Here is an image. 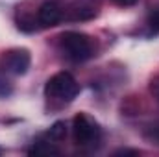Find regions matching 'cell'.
<instances>
[{
    "mask_svg": "<svg viewBox=\"0 0 159 157\" xmlns=\"http://www.w3.org/2000/svg\"><path fill=\"white\" fill-rule=\"evenodd\" d=\"M80 92V85L69 72H57L56 76L46 81L44 85V94L54 100H63V102H72Z\"/></svg>",
    "mask_w": 159,
    "mask_h": 157,
    "instance_id": "cell-1",
    "label": "cell"
},
{
    "mask_svg": "<svg viewBox=\"0 0 159 157\" xmlns=\"http://www.w3.org/2000/svg\"><path fill=\"white\" fill-rule=\"evenodd\" d=\"M61 50L70 61H85L93 56L91 41L80 32H65L61 35Z\"/></svg>",
    "mask_w": 159,
    "mask_h": 157,
    "instance_id": "cell-2",
    "label": "cell"
},
{
    "mask_svg": "<svg viewBox=\"0 0 159 157\" xmlns=\"http://www.w3.org/2000/svg\"><path fill=\"white\" fill-rule=\"evenodd\" d=\"M72 131H74V141L78 144H81V146L91 144V142L98 141V137H100L98 124L91 117H87L85 113H80V115L74 117V120H72Z\"/></svg>",
    "mask_w": 159,
    "mask_h": 157,
    "instance_id": "cell-3",
    "label": "cell"
},
{
    "mask_svg": "<svg viewBox=\"0 0 159 157\" xmlns=\"http://www.w3.org/2000/svg\"><path fill=\"white\" fill-rule=\"evenodd\" d=\"M30 63H32V56L26 48H13V50H7L4 54V59H2V65L7 72L15 74V76H22L28 72L30 69Z\"/></svg>",
    "mask_w": 159,
    "mask_h": 157,
    "instance_id": "cell-4",
    "label": "cell"
},
{
    "mask_svg": "<svg viewBox=\"0 0 159 157\" xmlns=\"http://www.w3.org/2000/svg\"><path fill=\"white\" fill-rule=\"evenodd\" d=\"M41 26H56L63 19V6L61 0H44L37 11Z\"/></svg>",
    "mask_w": 159,
    "mask_h": 157,
    "instance_id": "cell-5",
    "label": "cell"
},
{
    "mask_svg": "<svg viewBox=\"0 0 159 157\" xmlns=\"http://www.w3.org/2000/svg\"><path fill=\"white\" fill-rule=\"evenodd\" d=\"M28 154H30V155H57L59 150H57L56 146H52L50 142L37 141V142H34L32 148H28Z\"/></svg>",
    "mask_w": 159,
    "mask_h": 157,
    "instance_id": "cell-6",
    "label": "cell"
},
{
    "mask_svg": "<svg viewBox=\"0 0 159 157\" xmlns=\"http://www.w3.org/2000/svg\"><path fill=\"white\" fill-rule=\"evenodd\" d=\"M48 137H50L52 141H63V139L67 137V124H65L63 120L54 122L52 128H50V131H48Z\"/></svg>",
    "mask_w": 159,
    "mask_h": 157,
    "instance_id": "cell-7",
    "label": "cell"
},
{
    "mask_svg": "<svg viewBox=\"0 0 159 157\" xmlns=\"http://www.w3.org/2000/svg\"><path fill=\"white\" fill-rule=\"evenodd\" d=\"M148 28L152 34H159V9H154L148 15Z\"/></svg>",
    "mask_w": 159,
    "mask_h": 157,
    "instance_id": "cell-8",
    "label": "cell"
},
{
    "mask_svg": "<svg viewBox=\"0 0 159 157\" xmlns=\"http://www.w3.org/2000/svg\"><path fill=\"white\" fill-rule=\"evenodd\" d=\"M117 6H122V7H128V6H135L139 0H113Z\"/></svg>",
    "mask_w": 159,
    "mask_h": 157,
    "instance_id": "cell-9",
    "label": "cell"
},
{
    "mask_svg": "<svg viewBox=\"0 0 159 157\" xmlns=\"http://www.w3.org/2000/svg\"><path fill=\"white\" fill-rule=\"evenodd\" d=\"M115 155H139V152L137 150H119L115 152Z\"/></svg>",
    "mask_w": 159,
    "mask_h": 157,
    "instance_id": "cell-10",
    "label": "cell"
},
{
    "mask_svg": "<svg viewBox=\"0 0 159 157\" xmlns=\"http://www.w3.org/2000/svg\"><path fill=\"white\" fill-rule=\"evenodd\" d=\"M152 92H154V94L157 96V100H159V78L156 79L154 83H152Z\"/></svg>",
    "mask_w": 159,
    "mask_h": 157,
    "instance_id": "cell-11",
    "label": "cell"
},
{
    "mask_svg": "<svg viewBox=\"0 0 159 157\" xmlns=\"http://www.w3.org/2000/svg\"><path fill=\"white\" fill-rule=\"evenodd\" d=\"M154 139H156V141L159 142V126L156 128V129H154Z\"/></svg>",
    "mask_w": 159,
    "mask_h": 157,
    "instance_id": "cell-12",
    "label": "cell"
},
{
    "mask_svg": "<svg viewBox=\"0 0 159 157\" xmlns=\"http://www.w3.org/2000/svg\"><path fill=\"white\" fill-rule=\"evenodd\" d=\"M0 154H2V148H0Z\"/></svg>",
    "mask_w": 159,
    "mask_h": 157,
    "instance_id": "cell-13",
    "label": "cell"
}]
</instances>
